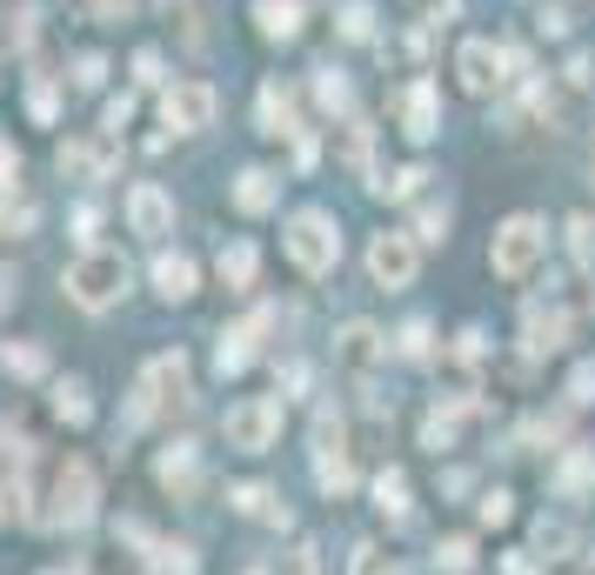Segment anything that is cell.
Returning <instances> with one entry per match:
<instances>
[{"instance_id":"6da1fadb","label":"cell","mask_w":595,"mask_h":575,"mask_svg":"<svg viewBox=\"0 0 595 575\" xmlns=\"http://www.w3.org/2000/svg\"><path fill=\"white\" fill-rule=\"evenodd\" d=\"M542 255H549V228H542L536 214H508V221L495 228V241H488V262H495L502 281H522Z\"/></svg>"},{"instance_id":"7a4b0ae2","label":"cell","mask_w":595,"mask_h":575,"mask_svg":"<svg viewBox=\"0 0 595 575\" xmlns=\"http://www.w3.org/2000/svg\"><path fill=\"white\" fill-rule=\"evenodd\" d=\"M67 295L80 301V308H114L121 295H128V262L121 255H108V248H88V255H74V268H67Z\"/></svg>"},{"instance_id":"3957f363","label":"cell","mask_w":595,"mask_h":575,"mask_svg":"<svg viewBox=\"0 0 595 575\" xmlns=\"http://www.w3.org/2000/svg\"><path fill=\"white\" fill-rule=\"evenodd\" d=\"M334 255H342V234H334V221H328L321 208H308V214L288 221V262H295L301 275H328Z\"/></svg>"},{"instance_id":"277c9868","label":"cell","mask_w":595,"mask_h":575,"mask_svg":"<svg viewBox=\"0 0 595 575\" xmlns=\"http://www.w3.org/2000/svg\"><path fill=\"white\" fill-rule=\"evenodd\" d=\"M221 435H228V449H241V455H262V449H275V435H282V401L254 395V401L228 408Z\"/></svg>"},{"instance_id":"5b68a950","label":"cell","mask_w":595,"mask_h":575,"mask_svg":"<svg viewBox=\"0 0 595 575\" xmlns=\"http://www.w3.org/2000/svg\"><path fill=\"white\" fill-rule=\"evenodd\" d=\"M141 416H175V408H188V362L181 355H154L141 368Z\"/></svg>"},{"instance_id":"8992f818","label":"cell","mask_w":595,"mask_h":575,"mask_svg":"<svg viewBox=\"0 0 595 575\" xmlns=\"http://www.w3.org/2000/svg\"><path fill=\"white\" fill-rule=\"evenodd\" d=\"M415 268H421L415 234L395 228V234H375V241H368V275H375V288H408Z\"/></svg>"},{"instance_id":"52a82bcc","label":"cell","mask_w":595,"mask_h":575,"mask_svg":"<svg viewBox=\"0 0 595 575\" xmlns=\"http://www.w3.org/2000/svg\"><path fill=\"white\" fill-rule=\"evenodd\" d=\"M161 114H167L175 134H201L214 121V88H208V80H175V88L161 95Z\"/></svg>"},{"instance_id":"ba28073f","label":"cell","mask_w":595,"mask_h":575,"mask_svg":"<svg viewBox=\"0 0 595 575\" xmlns=\"http://www.w3.org/2000/svg\"><path fill=\"white\" fill-rule=\"evenodd\" d=\"M167 221H175V195L154 188V181H141V188L128 195V228H134V234H147V241H161V234H167Z\"/></svg>"},{"instance_id":"9c48e42d","label":"cell","mask_w":595,"mask_h":575,"mask_svg":"<svg viewBox=\"0 0 595 575\" xmlns=\"http://www.w3.org/2000/svg\"><path fill=\"white\" fill-rule=\"evenodd\" d=\"M455 74H462L469 95H495V88H502V54H495V41H462Z\"/></svg>"},{"instance_id":"30bf717a","label":"cell","mask_w":595,"mask_h":575,"mask_svg":"<svg viewBox=\"0 0 595 575\" xmlns=\"http://www.w3.org/2000/svg\"><path fill=\"white\" fill-rule=\"evenodd\" d=\"M54 502H60V522H88V509H95V468L67 462L60 482H54Z\"/></svg>"},{"instance_id":"8fae6325","label":"cell","mask_w":595,"mask_h":575,"mask_svg":"<svg viewBox=\"0 0 595 575\" xmlns=\"http://www.w3.org/2000/svg\"><path fill=\"white\" fill-rule=\"evenodd\" d=\"M522 342H529V355H555V349L569 342V314H562V308H529Z\"/></svg>"},{"instance_id":"7c38bea8","label":"cell","mask_w":595,"mask_h":575,"mask_svg":"<svg viewBox=\"0 0 595 575\" xmlns=\"http://www.w3.org/2000/svg\"><path fill=\"white\" fill-rule=\"evenodd\" d=\"M401 134L408 141H429L436 134V88H429V80H415V88L401 95Z\"/></svg>"},{"instance_id":"4fadbf2b","label":"cell","mask_w":595,"mask_h":575,"mask_svg":"<svg viewBox=\"0 0 595 575\" xmlns=\"http://www.w3.org/2000/svg\"><path fill=\"white\" fill-rule=\"evenodd\" d=\"M254 21L268 41H295L301 34V0H254Z\"/></svg>"},{"instance_id":"5bb4252c","label":"cell","mask_w":595,"mask_h":575,"mask_svg":"<svg viewBox=\"0 0 595 575\" xmlns=\"http://www.w3.org/2000/svg\"><path fill=\"white\" fill-rule=\"evenodd\" d=\"M154 281H161L167 301H188V295H195V262H188V255H161V262H154Z\"/></svg>"},{"instance_id":"9a60e30c","label":"cell","mask_w":595,"mask_h":575,"mask_svg":"<svg viewBox=\"0 0 595 575\" xmlns=\"http://www.w3.org/2000/svg\"><path fill=\"white\" fill-rule=\"evenodd\" d=\"M375 355H382V335H375L368 321H349V328H342V362H349V368H368Z\"/></svg>"},{"instance_id":"2e32d148","label":"cell","mask_w":595,"mask_h":575,"mask_svg":"<svg viewBox=\"0 0 595 575\" xmlns=\"http://www.w3.org/2000/svg\"><path fill=\"white\" fill-rule=\"evenodd\" d=\"M234 201H241L247 214H262V208H275V175H262V168H247V175H241V188H234Z\"/></svg>"},{"instance_id":"e0dca14e","label":"cell","mask_w":595,"mask_h":575,"mask_svg":"<svg viewBox=\"0 0 595 575\" xmlns=\"http://www.w3.org/2000/svg\"><path fill=\"white\" fill-rule=\"evenodd\" d=\"M60 168H74V175H101V168H108V141H74V147H60Z\"/></svg>"},{"instance_id":"ac0fdd59","label":"cell","mask_w":595,"mask_h":575,"mask_svg":"<svg viewBox=\"0 0 595 575\" xmlns=\"http://www.w3.org/2000/svg\"><path fill=\"white\" fill-rule=\"evenodd\" d=\"M455 435H462V416H455V408H449V416H442V408H436V416H429V422H421V442H429L436 455H442V449H455Z\"/></svg>"},{"instance_id":"d6986e66","label":"cell","mask_w":595,"mask_h":575,"mask_svg":"<svg viewBox=\"0 0 595 575\" xmlns=\"http://www.w3.org/2000/svg\"><path fill=\"white\" fill-rule=\"evenodd\" d=\"M262 134H295V128H288V95L275 88V80L262 88Z\"/></svg>"},{"instance_id":"ffe728a7","label":"cell","mask_w":595,"mask_h":575,"mask_svg":"<svg viewBox=\"0 0 595 575\" xmlns=\"http://www.w3.org/2000/svg\"><path fill=\"white\" fill-rule=\"evenodd\" d=\"M54 416H60V422H88V388L60 382V388H54Z\"/></svg>"},{"instance_id":"44dd1931","label":"cell","mask_w":595,"mask_h":575,"mask_svg":"<svg viewBox=\"0 0 595 575\" xmlns=\"http://www.w3.org/2000/svg\"><path fill=\"white\" fill-rule=\"evenodd\" d=\"M221 281L247 288V281H254V248H228V255H221Z\"/></svg>"},{"instance_id":"7402d4cb","label":"cell","mask_w":595,"mask_h":575,"mask_svg":"<svg viewBox=\"0 0 595 575\" xmlns=\"http://www.w3.org/2000/svg\"><path fill=\"white\" fill-rule=\"evenodd\" d=\"M588 475H595V449H575V455L562 462V488H582Z\"/></svg>"},{"instance_id":"603a6c76","label":"cell","mask_w":595,"mask_h":575,"mask_svg":"<svg viewBox=\"0 0 595 575\" xmlns=\"http://www.w3.org/2000/svg\"><path fill=\"white\" fill-rule=\"evenodd\" d=\"M569 234H575V262L595 268V221H569Z\"/></svg>"},{"instance_id":"cb8c5ba5","label":"cell","mask_w":595,"mask_h":575,"mask_svg":"<svg viewBox=\"0 0 595 575\" xmlns=\"http://www.w3.org/2000/svg\"><path fill=\"white\" fill-rule=\"evenodd\" d=\"M8 368H14V375H41V368H47V355H41L34 342H27V349H8Z\"/></svg>"},{"instance_id":"d4e9b609","label":"cell","mask_w":595,"mask_h":575,"mask_svg":"<svg viewBox=\"0 0 595 575\" xmlns=\"http://www.w3.org/2000/svg\"><path fill=\"white\" fill-rule=\"evenodd\" d=\"M321 101H328V108H349V80L334 74V67H321Z\"/></svg>"},{"instance_id":"484cf974","label":"cell","mask_w":595,"mask_h":575,"mask_svg":"<svg viewBox=\"0 0 595 575\" xmlns=\"http://www.w3.org/2000/svg\"><path fill=\"white\" fill-rule=\"evenodd\" d=\"M569 401H595V362H582V368L569 375Z\"/></svg>"},{"instance_id":"4316f807","label":"cell","mask_w":595,"mask_h":575,"mask_svg":"<svg viewBox=\"0 0 595 575\" xmlns=\"http://www.w3.org/2000/svg\"><path fill=\"white\" fill-rule=\"evenodd\" d=\"M408 502V482L401 475H382V509H401Z\"/></svg>"},{"instance_id":"83f0119b","label":"cell","mask_w":595,"mask_h":575,"mask_svg":"<svg viewBox=\"0 0 595 575\" xmlns=\"http://www.w3.org/2000/svg\"><path fill=\"white\" fill-rule=\"evenodd\" d=\"M469 555H475V549H469V542H462V535H455V542H442V562H449V568H455V575H462V568H469Z\"/></svg>"},{"instance_id":"f1b7e54d","label":"cell","mask_w":595,"mask_h":575,"mask_svg":"<svg viewBox=\"0 0 595 575\" xmlns=\"http://www.w3.org/2000/svg\"><path fill=\"white\" fill-rule=\"evenodd\" d=\"M482 522H508V496L495 488V496H482Z\"/></svg>"},{"instance_id":"f546056e","label":"cell","mask_w":595,"mask_h":575,"mask_svg":"<svg viewBox=\"0 0 595 575\" xmlns=\"http://www.w3.org/2000/svg\"><path fill=\"white\" fill-rule=\"evenodd\" d=\"M421 14H429V21L436 14H455V0H421Z\"/></svg>"},{"instance_id":"4dcf8cb0","label":"cell","mask_w":595,"mask_h":575,"mask_svg":"<svg viewBox=\"0 0 595 575\" xmlns=\"http://www.w3.org/2000/svg\"><path fill=\"white\" fill-rule=\"evenodd\" d=\"M588 575H595V562H588Z\"/></svg>"}]
</instances>
